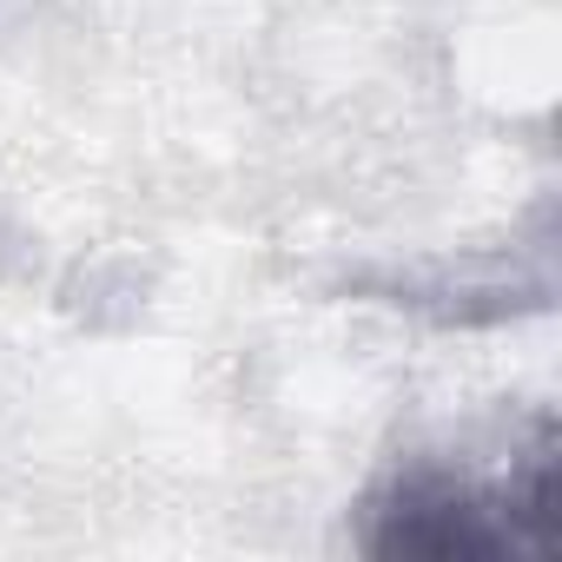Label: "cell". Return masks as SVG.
<instances>
[{
  "label": "cell",
  "mask_w": 562,
  "mask_h": 562,
  "mask_svg": "<svg viewBox=\"0 0 562 562\" xmlns=\"http://www.w3.org/2000/svg\"><path fill=\"white\" fill-rule=\"evenodd\" d=\"M555 542V437L542 430L536 450L509 476L470 470H404L378 503L364 549L378 555H542Z\"/></svg>",
  "instance_id": "1"
}]
</instances>
